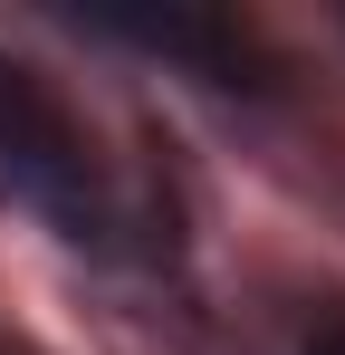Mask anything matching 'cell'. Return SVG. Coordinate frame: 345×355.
<instances>
[{
    "instance_id": "cell-1",
    "label": "cell",
    "mask_w": 345,
    "mask_h": 355,
    "mask_svg": "<svg viewBox=\"0 0 345 355\" xmlns=\"http://www.w3.org/2000/svg\"><path fill=\"white\" fill-rule=\"evenodd\" d=\"M326 355H345V336H326Z\"/></svg>"
}]
</instances>
